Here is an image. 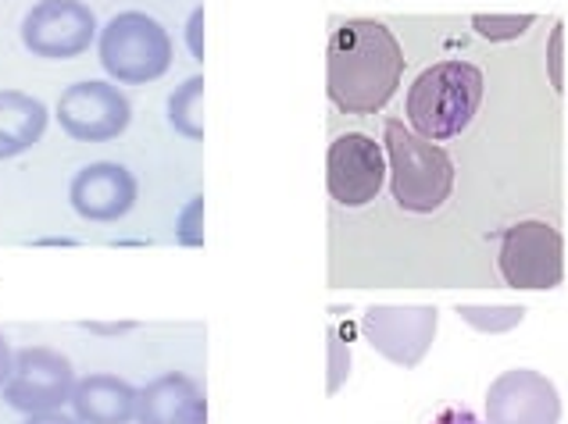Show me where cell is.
Instances as JSON below:
<instances>
[{
    "instance_id": "1",
    "label": "cell",
    "mask_w": 568,
    "mask_h": 424,
    "mask_svg": "<svg viewBox=\"0 0 568 424\" xmlns=\"http://www.w3.org/2000/svg\"><path fill=\"white\" fill-rule=\"evenodd\" d=\"M404 75L397 37L376 19L339 22L326 46V93L347 114H372L389 104Z\"/></svg>"
},
{
    "instance_id": "2",
    "label": "cell",
    "mask_w": 568,
    "mask_h": 424,
    "mask_svg": "<svg viewBox=\"0 0 568 424\" xmlns=\"http://www.w3.org/2000/svg\"><path fill=\"white\" fill-rule=\"evenodd\" d=\"M483 104V72L468 61H436L408 90V122L422 139H454Z\"/></svg>"
},
{
    "instance_id": "3",
    "label": "cell",
    "mask_w": 568,
    "mask_h": 424,
    "mask_svg": "<svg viewBox=\"0 0 568 424\" xmlns=\"http://www.w3.org/2000/svg\"><path fill=\"white\" fill-rule=\"evenodd\" d=\"M386 161L389 193L408 215H433L454 193V161L444 146L422 139L400 118H386Z\"/></svg>"
},
{
    "instance_id": "4",
    "label": "cell",
    "mask_w": 568,
    "mask_h": 424,
    "mask_svg": "<svg viewBox=\"0 0 568 424\" xmlns=\"http://www.w3.org/2000/svg\"><path fill=\"white\" fill-rule=\"evenodd\" d=\"M101 69L119 86H148L172 69V37L148 11H122L97 32Z\"/></svg>"
},
{
    "instance_id": "5",
    "label": "cell",
    "mask_w": 568,
    "mask_h": 424,
    "mask_svg": "<svg viewBox=\"0 0 568 424\" xmlns=\"http://www.w3.org/2000/svg\"><path fill=\"white\" fill-rule=\"evenodd\" d=\"M75 368L64 353L51 350V347H26L14 350V364L0 396L26 417L32 414H54L64 411L72 400L75 389Z\"/></svg>"
},
{
    "instance_id": "6",
    "label": "cell",
    "mask_w": 568,
    "mask_h": 424,
    "mask_svg": "<svg viewBox=\"0 0 568 424\" xmlns=\"http://www.w3.org/2000/svg\"><path fill=\"white\" fill-rule=\"evenodd\" d=\"M497 268L511 289H555L565 279V239L547 221H518L500 239Z\"/></svg>"
},
{
    "instance_id": "7",
    "label": "cell",
    "mask_w": 568,
    "mask_h": 424,
    "mask_svg": "<svg viewBox=\"0 0 568 424\" xmlns=\"http://www.w3.org/2000/svg\"><path fill=\"white\" fill-rule=\"evenodd\" d=\"M97 14L83 0H37L22 19V43L29 54L69 61L97 43Z\"/></svg>"
},
{
    "instance_id": "8",
    "label": "cell",
    "mask_w": 568,
    "mask_h": 424,
    "mask_svg": "<svg viewBox=\"0 0 568 424\" xmlns=\"http://www.w3.org/2000/svg\"><path fill=\"white\" fill-rule=\"evenodd\" d=\"M133 122V101L119 83L87 79L58 96V125L79 143H111Z\"/></svg>"
},
{
    "instance_id": "9",
    "label": "cell",
    "mask_w": 568,
    "mask_h": 424,
    "mask_svg": "<svg viewBox=\"0 0 568 424\" xmlns=\"http://www.w3.org/2000/svg\"><path fill=\"white\" fill-rule=\"evenodd\" d=\"M436 324H440L436 307H368L362 314L368 347L397 368L422 364L436 339Z\"/></svg>"
},
{
    "instance_id": "10",
    "label": "cell",
    "mask_w": 568,
    "mask_h": 424,
    "mask_svg": "<svg viewBox=\"0 0 568 424\" xmlns=\"http://www.w3.org/2000/svg\"><path fill=\"white\" fill-rule=\"evenodd\" d=\"M326 186L329 197L344 207H365L386 186V154L365 133L336 136L326 154Z\"/></svg>"
},
{
    "instance_id": "11",
    "label": "cell",
    "mask_w": 568,
    "mask_h": 424,
    "mask_svg": "<svg viewBox=\"0 0 568 424\" xmlns=\"http://www.w3.org/2000/svg\"><path fill=\"white\" fill-rule=\"evenodd\" d=\"M483 424H558L561 396L540 371H505L486 389Z\"/></svg>"
},
{
    "instance_id": "12",
    "label": "cell",
    "mask_w": 568,
    "mask_h": 424,
    "mask_svg": "<svg viewBox=\"0 0 568 424\" xmlns=\"http://www.w3.org/2000/svg\"><path fill=\"white\" fill-rule=\"evenodd\" d=\"M140 183L136 175L115 161H93V165L79 168L69 183V204L83 221L111 225L125 218L136 207Z\"/></svg>"
},
{
    "instance_id": "13",
    "label": "cell",
    "mask_w": 568,
    "mask_h": 424,
    "mask_svg": "<svg viewBox=\"0 0 568 424\" xmlns=\"http://www.w3.org/2000/svg\"><path fill=\"white\" fill-rule=\"evenodd\" d=\"M136 424H207L204 389L183 371H169L140 389Z\"/></svg>"
},
{
    "instance_id": "14",
    "label": "cell",
    "mask_w": 568,
    "mask_h": 424,
    "mask_svg": "<svg viewBox=\"0 0 568 424\" xmlns=\"http://www.w3.org/2000/svg\"><path fill=\"white\" fill-rule=\"evenodd\" d=\"M136 396L140 389H133L119 374H87L75 382L69 406L79 424H133Z\"/></svg>"
},
{
    "instance_id": "15",
    "label": "cell",
    "mask_w": 568,
    "mask_h": 424,
    "mask_svg": "<svg viewBox=\"0 0 568 424\" xmlns=\"http://www.w3.org/2000/svg\"><path fill=\"white\" fill-rule=\"evenodd\" d=\"M47 125H51V111L43 101L22 90H0V161L32 151L43 139Z\"/></svg>"
},
{
    "instance_id": "16",
    "label": "cell",
    "mask_w": 568,
    "mask_h": 424,
    "mask_svg": "<svg viewBox=\"0 0 568 424\" xmlns=\"http://www.w3.org/2000/svg\"><path fill=\"white\" fill-rule=\"evenodd\" d=\"M169 122L186 139H204V75H190L169 96Z\"/></svg>"
},
{
    "instance_id": "17",
    "label": "cell",
    "mask_w": 568,
    "mask_h": 424,
    "mask_svg": "<svg viewBox=\"0 0 568 424\" xmlns=\"http://www.w3.org/2000/svg\"><path fill=\"white\" fill-rule=\"evenodd\" d=\"M458 318H465L483 335H505L526 318L523 307H458Z\"/></svg>"
},
{
    "instance_id": "18",
    "label": "cell",
    "mask_w": 568,
    "mask_h": 424,
    "mask_svg": "<svg viewBox=\"0 0 568 424\" xmlns=\"http://www.w3.org/2000/svg\"><path fill=\"white\" fill-rule=\"evenodd\" d=\"M537 22L532 14H476L473 19V29L479 37L494 40V43H508L515 37H523V32Z\"/></svg>"
},
{
    "instance_id": "19",
    "label": "cell",
    "mask_w": 568,
    "mask_h": 424,
    "mask_svg": "<svg viewBox=\"0 0 568 424\" xmlns=\"http://www.w3.org/2000/svg\"><path fill=\"white\" fill-rule=\"evenodd\" d=\"M175 236H180L183 247H204V197H193L180 221H175Z\"/></svg>"
},
{
    "instance_id": "20",
    "label": "cell",
    "mask_w": 568,
    "mask_h": 424,
    "mask_svg": "<svg viewBox=\"0 0 568 424\" xmlns=\"http://www.w3.org/2000/svg\"><path fill=\"white\" fill-rule=\"evenodd\" d=\"M347 374H351V350H347V342L339 339V332L329 329V396L339 393Z\"/></svg>"
},
{
    "instance_id": "21",
    "label": "cell",
    "mask_w": 568,
    "mask_h": 424,
    "mask_svg": "<svg viewBox=\"0 0 568 424\" xmlns=\"http://www.w3.org/2000/svg\"><path fill=\"white\" fill-rule=\"evenodd\" d=\"M186 43H190V54L201 61L204 58V8H193L190 25H186Z\"/></svg>"
},
{
    "instance_id": "22",
    "label": "cell",
    "mask_w": 568,
    "mask_h": 424,
    "mask_svg": "<svg viewBox=\"0 0 568 424\" xmlns=\"http://www.w3.org/2000/svg\"><path fill=\"white\" fill-rule=\"evenodd\" d=\"M561 37L565 29L555 25V32H550V54H547V64H550V83H555V90H561Z\"/></svg>"
},
{
    "instance_id": "23",
    "label": "cell",
    "mask_w": 568,
    "mask_h": 424,
    "mask_svg": "<svg viewBox=\"0 0 568 424\" xmlns=\"http://www.w3.org/2000/svg\"><path fill=\"white\" fill-rule=\"evenodd\" d=\"M433 424H483L473 411H468V406H447V411L436 417Z\"/></svg>"
},
{
    "instance_id": "24",
    "label": "cell",
    "mask_w": 568,
    "mask_h": 424,
    "mask_svg": "<svg viewBox=\"0 0 568 424\" xmlns=\"http://www.w3.org/2000/svg\"><path fill=\"white\" fill-rule=\"evenodd\" d=\"M11 364H14V350H11V342L4 339V332H0V389H4V382H8Z\"/></svg>"
},
{
    "instance_id": "25",
    "label": "cell",
    "mask_w": 568,
    "mask_h": 424,
    "mask_svg": "<svg viewBox=\"0 0 568 424\" xmlns=\"http://www.w3.org/2000/svg\"><path fill=\"white\" fill-rule=\"evenodd\" d=\"M26 424H79V421L72 414L54 411V414H32V417H26Z\"/></svg>"
}]
</instances>
